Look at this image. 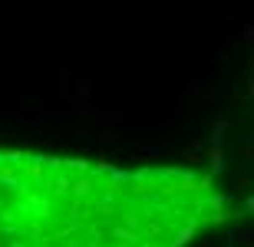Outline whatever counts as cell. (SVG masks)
<instances>
[{
    "label": "cell",
    "mask_w": 254,
    "mask_h": 247,
    "mask_svg": "<svg viewBox=\"0 0 254 247\" xmlns=\"http://www.w3.org/2000/svg\"><path fill=\"white\" fill-rule=\"evenodd\" d=\"M238 211L191 168L0 148V247H189Z\"/></svg>",
    "instance_id": "cell-1"
}]
</instances>
